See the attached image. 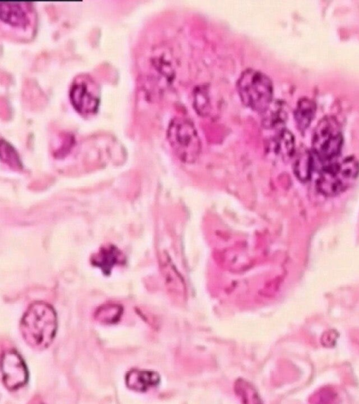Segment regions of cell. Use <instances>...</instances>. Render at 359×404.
I'll list each match as a JSON object with an SVG mask.
<instances>
[{"instance_id": "30bf717a", "label": "cell", "mask_w": 359, "mask_h": 404, "mask_svg": "<svg viewBox=\"0 0 359 404\" xmlns=\"http://www.w3.org/2000/svg\"><path fill=\"white\" fill-rule=\"evenodd\" d=\"M1 20L13 27H24L28 22L26 12L20 3L1 2Z\"/></svg>"}, {"instance_id": "7a4b0ae2", "label": "cell", "mask_w": 359, "mask_h": 404, "mask_svg": "<svg viewBox=\"0 0 359 404\" xmlns=\"http://www.w3.org/2000/svg\"><path fill=\"white\" fill-rule=\"evenodd\" d=\"M237 89L242 102L255 111L263 113L273 98V83L264 73L247 69L240 75Z\"/></svg>"}, {"instance_id": "ba28073f", "label": "cell", "mask_w": 359, "mask_h": 404, "mask_svg": "<svg viewBox=\"0 0 359 404\" xmlns=\"http://www.w3.org/2000/svg\"><path fill=\"white\" fill-rule=\"evenodd\" d=\"M160 381L159 375L154 371L133 370L126 376V385L136 391H145L156 386Z\"/></svg>"}, {"instance_id": "9a60e30c", "label": "cell", "mask_w": 359, "mask_h": 404, "mask_svg": "<svg viewBox=\"0 0 359 404\" xmlns=\"http://www.w3.org/2000/svg\"><path fill=\"white\" fill-rule=\"evenodd\" d=\"M122 311V308L118 304L104 305L97 309L95 318L102 323H113L119 320Z\"/></svg>"}, {"instance_id": "2e32d148", "label": "cell", "mask_w": 359, "mask_h": 404, "mask_svg": "<svg viewBox=\"0 0 359 404\" xmlns=\"http://www.w3.org/2000/svg\"><path fill=\"white\" fill-rule=\"evenodd\" d=\"M209 97L208 89L198 86L194 91V106L200 114H205L209 108Z\"/></svg>"}, {"instance_id": "7c38bea8", "label": "cell", "mask_w": 359, "mask_h": 404, "mask_svg": "<svg viewBox=\"0 0 359 404\" xmlns=\"http://www.w3.org/2000/svg\"><path fill=\"white\" fill-rule=\"evenodd\" d=\"M313 162L312 153L306 149H301L297 153L293 163V170L299 180L306 182L310 179Z\"/></svg>"}, {"instance_id": "5b68a950", "label": "cell", "mask_w": 359, "mask_h": 404, "mask_svg": "<svg viewBox=\"0 0 359 404\" xmlns=\"http://www.w3.org/2000/svg\"><path fill=\"white\" fill-rule=\"evenodd\" d=\"M343 137L337 120L324 117L316 126L312 139L311 153L320 163H328L340 153Z\"/></svg>"}, {"instance_id": "3957f363", "label": "cell", "mask_w": 359, "mask_h": 404, "mask_svg": "<svg viewBox=\"0 0 359 404\" xmlns=\"http://www.w3.org/2000/svg\"><path fill=\"white\" fill-rule=\"evenodd\" d=\"M359 175V162L346 156L323 168L316 181L318 190L327 196L338 195L350 187Z\"/></svg>"}, {"instance_id": "277c9868", "label": "cell", "mask_w": 359, "mask_h": 404, "mask_svg": "<svg viewBox=\"0 0 359 404\" xmlns=\"http://www.w3.org/2000/svg\"><path fill=\"white\" fill-rule=\"evenodd\" d=\"M168 141L174 152L186 163L194 162L199 156L201 140L193 123L184 117H175L168 128Z\"/></svg>"}, {"instance_id": "9c48e42d", "label": "cell", "mask_w": 359, "mask_h": 404, "mask_svg": "<svg viewBox=\"0 0 359 404\" xmlns=\"http://www.w3.org/2000/svg\"><path fill=\"white\" fill-rule=\"evenodd\" d=\"M270 149L283 160H288L294 154V138L287 129L282 128L272 138Z\"/></svg>"}, {"instance_id": "8fae6325", "label": "cell", "mask_w": 359, "mask_h": 404, "mask_svg": "<svg viewBox=\"0 0 359 404\" xmlns=\"http://www.w3.org/2000/svg\"><path fill=\"white\" fill-rule=\"evenodd\" d=\"M123 257L116 247L102 248L92 258L93 265L100 267L104 274L109 275L112 267L117 263L122 262Z\"/></svg>"}, {"instance_id": "5bb4252c", "label": "cell", "mask_w": 359, "mask_h": 404, "mask_svg": "<svg viewBox=\"0 0 359 404\" xmlns=\"http://www.w3.org/2000/svg\"><path fill=\"white\" fill-rule=\"evenodd\" d=\"M263 114L264 116L263 117L262 123L267 128L277 126L283 123L285 119V111L278 103H276L274 106L272 107L271 104Z\"/></svg>"}, {"instance_id": "8992f818", "label": "cell", "mask_w": 359, "mask_h": 404, "mask_svg": "<svg viewBox=\"0 0 359 404\" xmlns=\"http://www.w3.org/2000/svg\"><path fill=\"white\" fill-rule=\"evenodd\" d=\"M2 380L9 390H16L24 386L28 379L27 366L15 351H8L2 355Z\"/></svg>"}, {"instance_id": "4fadbf2b", "label": "cell", "mask_w": 359, "mask_h": 404, "mask_svg": "<svg viewBox=\"0 0 359 404\" xmlns=\"http://www.w3.org/2000/svg\"><path fill=\"white\" fill-rule=\"evenodd\" d=\"M316 111L315 103L309 98L299 100L294 111V119L300 130H306L309 126Z\"/></svg>"}, {"instance_id": "e0dca14e", "label": "cell", "mask_w": 359, "mask_h": 404, "mask_svg": "<svg viewBox=\"0 0 359 404\" xmlns=\"http://www.w3.org/2000/svg\"><path fill=\"white\" fill-rule=\"evenodd\" d=\"M1 155L2 160L4 159L5 162L10 163L11 166H15L17 168L20 166L17 153L8 143L4 140L1 144Z\"/></svg>"}, {"instance_id": "6da1fadb", "label": "cell", "mask_w": 359, "mask_h": 404, "mask_svg": "<svg viewBox=\"0 0 359 404\" xmlns=\"http://www.w3.org/2000/svg\"><path fill=\"white\" fill-rule=\"evenodd\" d=\"M20 327L23 338L30 346L45 349L52 342L56 333V313L47 303L34 302L24 314Z\"/></svg>"}, {"instance_id": "52a82bcc", "label": "cell", "mask_w": 359, "mask_h": 404, "mask_svg": "<svg viewBox=\"0 0 359 404\" xmlns=\"http://www.w3.org/2000/svg\"><path fill=\"white\" fill-rule=\"evenodd\" d=\"M70 99L74 107L84 114L95 113L99 105L98 97L83 82L73 84Z\"/></svg>"}]
</instances>
